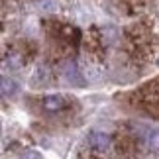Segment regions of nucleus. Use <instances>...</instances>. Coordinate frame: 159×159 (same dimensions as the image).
<instances>
[{"label":"nucleus","instance_id":"4","mask_svg":"<svg viewBox=\"0 0 159 159\" xmlns=\"http://www.w3.org/2000/svg\"><path fill=\"white\" fill-rule=\"evenodd\" d=\"M145 143L151 151H159V130H151L145 134Z\"/></svg>","mask_w":159,"mask_h":159},{"label":"nucleus","instance_id":"3","mask_svg":"<svg viewBox=\"0 0 159 159\" xmlns=\"http://www.w3.org/2000/svg\"><path fill=\"white\" fill-rule=\"evenodd\" d=\"M65 106H67L65 96H61V94H49L43 98V108L47 112H57V110H63Z\"/></svg>","mask_w":159,"mask_h":159},{"label":"nucleus","instance_id":"1","mask_svg":"<svg viewBox=\"0 0 159 159\" xmlns=\"http://www.w3.org/2000/svg\"><path fill=\"white\" fill-rule=\"evenodd\" d=\"M63 73H65V79H67V83L75 84V87H83V84H84V79L81 77V71L77 69L75 61H67V63H65V67H63Z\"/></svg>","mask_w":159,"mask_h":159},{"label":"nucleus","instance_id":"5","mask_svg":"<svg viewBox=\"0 0 159 159\" xmlns=\"http://www.w3.org/2000/svg\"><path fill=\"white\" fill-rule=\"evenodd\" d=\"M18 90V87H16V83L14 81H8V79H2V93H4V96H8V93L10 94H14Z\"/></svg>","mask_w":159,"mask_h":159},{"label":"nucleus","instance_id":"6","mask_svg":"<svg viewBox=\"0 0 159 159\" xmlns=\"http://www.w3.org/2000/svg\"><path fill=\"white\" fill-rule=\"evenodd\" d=\"M20 159H41V155L38 153V151H24V153L20 155Z\"/></svg>","mask_w":159,"mask_h":159},{"label":"nucleus","instance_id":"2","mask_svg":"<svg viewBox=\"0 0 159 159\" xmlns=\"http://www.w3.org/2000/svg\"><path fill=\"white\" fill-rule=\"evenodd\" d=\"M89 143L93 145L94 149H98V151H106L110 148V136L104 134V132H94V134H90Z\"/></svg>","mask_w":159,"mask_h":159}]
</instances>
